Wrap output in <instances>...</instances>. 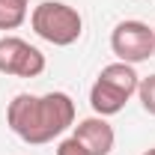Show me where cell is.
Here are the masks:
<instances>
[{"mask_svg": "<svg viewBox=\"0 0 155 155\" xmlns=\"http://www.w3.org/2000/svg\"><path fill=\"white\" fill-rule=\"evenodd\" d=\"M6 122L24 143H51L75 125V101L66 93H18L6 107Z\"/></svg>", "mask_w": 155, "mask_h": 155, "instance_id": "1", "label": "cell"}, {"mask_svg": "<svg viewBox=\"0 0 155 155\" xmlns=\"http://www.w3.org/2000/svg\"><path fill=\"white\" fill-rule=\"evenodd\" d=\"M30 24H33L36 36L51 42L54 48H69L84 33L81 12L75 6L63 3V0H45V3H39L33 9V15H30Z\"/></svg>", "mask_w": 155, "mask_h": 155, "instance_id": "2", "label": "cell"}, {"mask_svg": "<svg viewBox=\"0 0 155 155\" xmlns=\"http://www.w3.org/2000/svg\"><path fill=\"white\" fill-rule=\"evenodd\" d=\"M110 51L116 54V60L137 66L146 63L155 54V30L143 21H119L110 33Z\"/></svg>", "mask_w": 155, "mask_h": 155, "instance_id": "3", "label": "cell"}, {"mask_svg": "<svg viewBox=\"0 0 155 155\" xmlns=\"http://www.w3.org/2000/svg\"><path fill=\"white\" fill-rule=\"evenodd\" d=\"M48 60L36 45L24 42L21 36H3L0 39V75L12 78H39L45 72Z\"/></svg>", "mask_w": 155, "mask_h": 155, "instance_id": "4", "label": "cell"}, {"mask_svg": "<svg viewBox=\"0 0 155 155\" xmlns=\"http://www.w3.org/2000/svg\"><path fill=\"white\" fill-rule=\"evenodd\" d=\"M75 137L87 146L90 155H110L116 143V131L107 116H87L75 125Z\"/></svg>", "mask_w": 155, "mask_h": 155, "instance_id": "5", "label": "cell"}, {"mask_svg": "<svg viewBox=\"0 0 155 155\" xmlns=\"http://www.w3.org/2000/svg\"><path fill=\"white\" fill-rule=\"evenodd\" d=\"M98 81H104V84H110L114 90H119L122 96H137V87H140V75L134 72V66H128V63H122V60H116V63H107L101 72H98Z\"/></svg>", "mask_w": 155, "mask_h": 155, "instance_id": "6", "label": "cell"}, {"mask_svg": "<svg viewBox=\"0 0 155 155\" xmlns=\"http://www.w3.org/2000/svg\"><path fill=\"white\" fill-rule=\"evenodd\" d=\"M125 101H128V96H122L119 90H114L110 84H104V81H98L90 87V104H93V110H96V116H114L119 114L122 107H125Z\"/></svg>", "mask_w": 155, "mask_h": 155, "instance_id": "7", "label": "cell"}, {"mask_svg": "<svg viewBox=\"0 0 155 155\" xmlns=\"http://www.w3.org/2000/svg\"><path fill=\"white\" fill-rule=\"evenodd\" d=\"M30 0H0V30H18L27 21Z\"/></svg>", "mask_w": 155, "mask_h": 155, "instance_id": "8", "label": "cell"}, {"mask_svg": "<svg viewBox=\"0 0 155 155\" xmlns=\"http://www.w3.org/2000/svg\"><path fill=\"white\" fill-rule=\"evenodd\" d=\"M137 98H140L143 110L155 116V75L140 78V87H137Z\"/></svg>", "mask_w": 155, "mask_h": 155, "instance_id": "9", "label": "cell"}, {"mask_svg": "<svg viewBox=\"0 0 155 155\" xmlns=\"http://www.w3.org/2000/svg\"><path fill=\"white\" fill-rule=\"evenodd\" d=\"M57 155H90V152H87V146L72 134V137H66V140L57 143Z\"/></svg>", "mask_w": 155, "mask_h": 155, "instance_id": "10", "label": "cell"}, {"mask_svg": "<svg viewBox=\"0 0 155 155\" xmlns=\"http://www.w3.org/2000/svg\"><path fill=\"white\" fill-rule=\"evenodd\" d=\"M143 155H155V146H152V149H146V152H143Z\"/></svg>", "mask_w": 155, "mask_h": 155, "instance_id": "11", "label": "cell"}]
</instances>
